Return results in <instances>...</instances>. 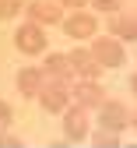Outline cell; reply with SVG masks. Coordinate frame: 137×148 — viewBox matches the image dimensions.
<instances>
[{
    "label": "cell",
    "mask_w": 137,
    "mask_h": 148,
    "mask_svg": "<svg viewBox=\"0 0 137 148\" xmlns=\"http://www.w3.org/2000/svg\"><path fill=\"white\" fill-rule=\"evenodd\" d=\"M0 148H25V141L14 138V134H7V131H0Z\"/></svg>",
    "instance_id": "16"
},
{
    "label": "cell",
    "mask_w": 137,
    "mask_h": 148,
    "mask_svg": "<svg viewBox=\"0 0 137 148\" xmlns=\"http://www.w3.org/2000/svg\"><path fill=\"white\" fill-rule=\"evenodd\" d=\"M109 32H116L120 39H137V14H116L109 21Z\"/></svg>",
    "instance_id": "12"
},
{
    "label": "cell",
    "mask_w": 137,
    "mask_h": 148,
    "mask_svg": "<svg viewBox=\"0 0 137 148\" xmlns=\"http://www.w3.org/2000/svg\"><path fill=\"white\" fill-rule=\"evenodd\" d=\"M67 57H70V67H74V74H77V78H85V81H99V74H102V64L91 57V49L77 46L74 53H67Z\"/></svg>",
    "instance_id": "6"
},
{
    "label": "cell",
    "mask_w": 137,
    "mask_h": 148,
    "mask_svg": "<svg viewBox=\"0 0 137 148\" xmlns=\"http://www.w3.org/2000/svg\"><path fill=\"white\" fill-rule=\"evenodd\" d=\"M63 134H67V141H85L91 134V120H88L85 106H67L63 109Z\"/></svg>",
    "instance_id": "3"
},
{
    "label": "cell",
    "mask_w": 137,
    "mask_h": 148,
    "mask_svg": "<svg viewBox=\"0 0 137 148\" xmlns=\"http://www.w3.org/2000/svg\"><path fill=\"white\" fill-rule=\"evenodd\" d=\"M88 138H91V148H120V145H123L116 131H102V127H99L95 134H88Z\"/></svg>",
    "instance_id": "13"
},
{
    "label": "cell",
    "mask_w": 137,
    "mask_h": 148,
    "mask_svg": "<svg viewBox=\"0 0 137 148\" xmlns=\"http://www.w3.org/2000/svg\"><path fill=\"white\" fill-rule=\"evenodd\" d=\"M130 92H134V95H137V74H134V78H130Z\"/></svg>",
    "instance_id": "19"
},
{
    "label": "cell",
    "mask_w": 137,
    "mask_h": 148,
    "mask_svg": "<svg viewBox=\"0 0 137 148\" xmlns=\"http://www.w3.org/2000/svg\"><path fill=\"white\" fill-rule=\"evenodd\" d=\"M11 120H14V113H11V106H7L4 99H0V131H7V127H11Z\"/></svg>",
    "instance_id": "17"
},
{
    "label": "cell",
    "mask_w": 137,
    "mask_h": 148,
    "mask_svg": "<svg viewBox=\"0 0 137 148\" xmlns=\"http://www.w3.org/2000/svg\"><path fill=\"white\" fill-rule=\"evenodd\" d=\"M130 127H134V131H137V113H130Z\"/></svg>",
    "instance_id": "20"
},
{
    "label": "cell",
    "mask_w": 137,
    "mask_h": 148,
    "mask_svg": "<svg viewBox=\"0 0 137 148\" xmlns=\"http://www.w3.org/2000/svg\"><path fill=\"white\" fill-rule=\"evenodd\" d=\"M25 7V0H0V21H7V18H14L18 11Z\"/></svg>",
    "instance_id": "14"
},
{
    "label": "cell",
    "mask_w": 137,
    "mask_h": 148,
    "mask_svg": "<svg viewBox=\"0 0 137 148\" xmlns=\"http://www.w3.org/2000/svg\"><path fill=\"white\" fill-rule=\"evenodd\" d=\"M70 95L77 99V106H85V109H99L109 95H106V88L99 85V81H85L81 78V85H74L70 88Z\"/></svg>",
    "instance_id": "9"
},
{
    "label": "cell",
    "mask_w": 137,
    "mask_h": 148,
    "mask_svg": "<svg viewBox=\"0 0 137 148\" xmlns=\"http://www.w3.org/2000/svg\"><path fill=\"white\" fill-rule=\"evenodd\" d=\"M63 35H70V39H88V35L99 32V21H95V14H85V11H77L70 18H63Z\"/></svg>",
    "instance_id": "8"
},
{
    "label": "cell",
    "mask_w": 137,
    "mask_h": 148,
    "mask_svg": "<svg viewBox=\"0 0 137 148\" xmlns=\"http://www.w3.org/2000/svg\"><path fill=\"white\" fill-rule=\"evenodd\" d=\"M91 57L102 64V71H116V67L127 64V53H123V46L116 39H95L91 42Z\"/></svg>",
    "instance_id": "4"
},
{
    "label": "cell",
    "mask_w": 137,
    "mask_h": 148,
    "mask_svg": "<svg viewBox=\"0 0 137 148\" xmlns=\"http://www.w3.org/2000/svg\"><path fill=\"white\" fill-rule=\"evenodd\" d=\"M99 127H102V131H116V134H120L123 131V127H130V109L123 106V102H102L99 106Z\"/></svg>",
    "instance_id": "5"
},
{
    "label": "cell",
    "mask_w": 137,
    "mask_h": 148,
    "mask_svg": "<svg viewBox=\"0 0 137 148\" xmlns=\"http://www.w3.org/2000/svg\"><path fill=\"white\" fill-rule=\"evenodd\" d=\"M67 102H70V85L67 81H53L49 78L42 85V92H39V106H42L46 113H63Z\"/></svg>",
    "instance_id": "2"
},
{
    "label": "cell",
    "mask_w": 137,
    "mask_h": 148,
    "mask_svg": "<svg viewBox=\"0 0 137 148\" xmlns=\"http://www.w3.org/2000/svg\"><path fill=\"white\" fill-rule=\"evenodd\" d=\"M88 4H91L95 11H106V14H112V11H120V4H123V0H88Z\"/></svg>",
    "instance_id": "15"
},
{
    "label": "cell",
    "mask_w": 137,
    "mask_h": 148,
    "mask_svg": "<svg viewBox=\"0 0 137 148\" xmlns=\"http://www.w3.org/2000/svg\"><path fill=\"white\" fill-rule=\"evenodd\" d=\"M60 4H63V7H85L88 0H60Z\"/></svg>",
    "instance_id": "18"
},
{
    "label": "cell",
    "mask_w": 137,
    "mask_h": 148,
    "mask_svg": "<svg viewBox=\"0 0 137 148\" xmlns=\"http://www.w3.org/2000/svg\"><path fill=\"white\" fill-rule=\"evenodd\" d=\"M42 74L53 78V81H67V85H70V78H74L70 57H67V53H49V57L42 60Z\"/></svg>",
    "instance_id": "11"
},
{
    "label": "cell",
    "mask_w": 137,
    "mask_h": 148,
    "mask_svg": "<svg viewBox=\"0 0 137 148\" xmlns=\"http://www.w3.org/2000/svg\"><path fill=\"white\" fill-rule=\"evenodd\" d=\"M14 46L21 49V53H28V57L46 53V32H42V25H35V21L18 25V28H14Z\"/></svg>",
    "instance_id": "1"
},
{
    "label": "cell",
    "mask_w": 137,
    "mask_h": 148,
    "mask_svg": "<svg viewBox=\"0 0 137 148\" xmlns=\"http://www.w3.org/2000/svg\"><path fill=\"white\" fill-rule=\"evenodd\" d=\"M28 21H35V25H60L63 21V4L32 0V4H28Z\"/></svg>",
    "instance_id": "7"
},
{
    "label": "cell",
    "mask_w": 137,
    "mask_h": 148,
    "mask_svg": "<svg viewBox=\"0 0 137 148\" xmlns=\"http://www.w3.org/2000/svg\"><path fill=\"white\" fill-rule=\"evenodd\" d=\"M14 81H18V92H21L25 99H39V92H42V85L49 78L42 74V67H21Z\"/></svg>",
    "instance_id": "10"
}]
</instances>
